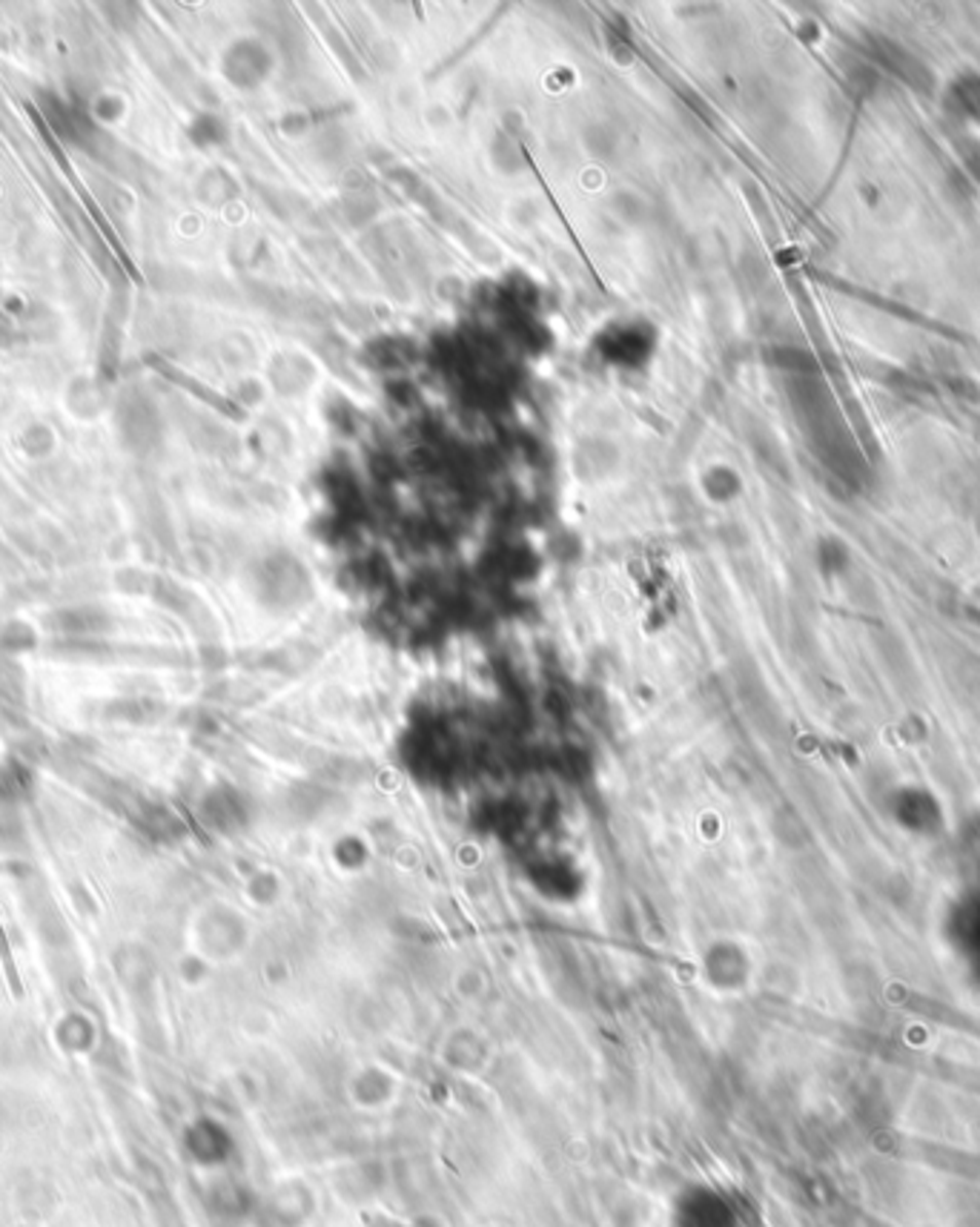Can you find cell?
I'll use <instances>...</instances> for the list:
<instances>
[{"label": "cell", "instance_id": "cell-1", "mask_svg": "<svg viewBox=\"0 0 980 1227\" xmlns=\"http://www.w3.org/2000/svg\"><path fill=\"white\" fill-rule=\"evenodd\" d=\"M866 52H869V58H874V64L889 69V72H892L898 81L906 83V86H914V89H920V92H929V89H932V72H929L909 49H903L900 43L889 41V38H869Z\"/></svg>", "mask_w": 980, "mask_h": 1227}, {"label": "cell", "instance_id": "cell-2", "mask_svg": "<svg viewBox=\"0 0 980 1227\" xmlns=\"http://www.w3.org/2000/svg\"><path fill=\"white\" fill-rule=\"evenodd\" d=\"M943 107L954 121L980 123V72L957 75L943 92Z\"/></svg>", "mask_w": 980, "mask_h": 1227}, {"label": "cell", "instance_id": "cell-3", "mask_svg": "<svg viewBox=\"0 0 980 1227\" xmlns=\"http://www.w3.org/2000/svg\"><path fill=\"white\" fill-rule=\"evenodd\" d=\"M960 155H964V161H967V170L972 173V178L980 184V144L978 141H972V138H964L960 141Z\"/></svg>", "mask_w": 980, "mask_h": 1227}]
</instances>
